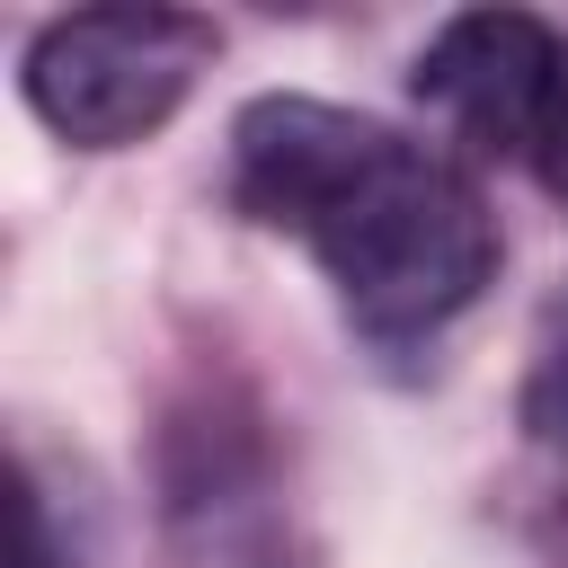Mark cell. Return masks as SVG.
Returning <instances> with one entry per match:
<instances>
[{"label":"cell","instance_id":"obj_4","mask_svg":"<svg viewBox=\"0 0 568 568\" xmlns=\"http://www.w3.org/2000/svg\"><path fill=\"white\" fill-rule=\"evenodd\" d=\"M524 426L541 444H568V293L550 302L541 337H532V373H524Z\"/></svg>","mask_w":568,"mask_h":568},{"label":"cell","instance_id":"obj_2","mask_svg":"<svg viewBox=\"0 0 568 568\" xmlns=\"http://www.w3.org/2000/svg\"><path fill=\"white\" fill-rule=\"evenodd\" d=\"M213 44L222 36L195 9H71L36 27L18 89L71 151H124L186 106Z\"/></svg>","mask_w":568,"mask_h":568},{"label":"cell","instance_id":"obj_3","mask_svg":"<svg viewBox=\"0 0 568 568\" xmlns=\"http://www.w3.org/2000/svg\"><path fill=\"white\" fill-rule=\"evenodd\" d=\"M559 80H568V44L532 9H462V18H444L426 36L417 71H408V89L444 124L488 142V151H532Z\"/></svg>","mask_w":568,"mask_h":568},{"label":"cell","instance_id":"obj_1","mask_svg":"<svg viewBox=\"0 0 568 568\" xmlns=\"http://www.w3.org/2000/svg\"><path fill=\"white\" fill-rule=\"evenodd\" d=\"M231 204L266 231H293L328 266L346 320L373 337H426L497 275L488 195L444 151L328 98L240 106Z\"/></svg>","mask_w":568,"mask_h":568},{"label":"cell","instance_id":"obj_5","mask_svg":"<svg viewBox=\"0 0 568 568\" xmlns=\"http://www.w3.org/2000/svg\"><path fill=\"white\" fill-rule=\"evenodd\" d=\"M524 160H532V178L568 204V80H559V98H550V115H541V133H532V151H524Z\"/></svg>","mask_w":568,"mask_h":568}]
</instances>
